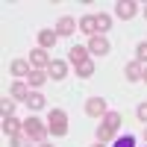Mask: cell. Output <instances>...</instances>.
<instances>
[{"label": "cell", "instance_id": "obj_1", "mask_svg": "<svg viewBox=\"0 0 147 147\" xmlns=\"http://www.w3.org/2000/svg\"><path fill=\"white\" fill-rule=\"evenodd\" d=\"M47 129L53 132V138L68 136V112L65 109H50L47 112Z\"/></svg>", "mask_w": 147, "mask_h": 147}, {"label": "cell", "instance_id": "obj_17", "mask_svg": "<svg viewBox=\"0 0 147 147\" xmlns=\"http://www.w3.org/2000/svg\"><path fill=\"white\" fill-rule=\"evenodd\" d=\"M94 24H97V35H103L109 27H112V15H106V12H100V15H94Z\"/></svg>", "mask_w": 147, "mask_h": 147}, {"label": "cell", "instance_id": "obj_21", "mask_svg": "<svg viewBox=\"0 0 147 147\" xmlns=\"http://www.w3.org/2000/svg\"><path fill=\"white\" fill-rule=\"evenodd\" d=\"M30 141H32V138H30V136H24V132H21V136H12V138H9V144H12V147H30Z\"/></svg>", "mask_w": 147, "mask_h": 147}, {"label": "cell", "instance_id": "obj_29", "mask_svg": "<svg viewBox=\"0 0 147 147\" xmlns=\"http://www.w3.org/2000/svg\"><path fill=\"white\" fill-rule=\"evenodd\" d=\"M144 18H147V6H144Z\"/></svg>", "mask_w": 147, "mask_h": 147}, {"label": "cell", "instance_id": "obj_27", "mask_svg": "<svg viewBox=\"0 0 147 147\" xmlns=\"http://www.w3.org/2000/svg\"><path fill=\"white\" fill-rule=\"evenodd\" d=\"M144 141H147V127H144Z\"/></svg>", "mask_w": 147, "mask_h": 147}, {"label": "cell", "instance_id": "obj_19", "mask_svg": "<svg viewBox=\"0 0 147 147\" xmlns=\"http://www.w3.org/2000/svg\"><path fill=\"white\" fill-rule=\"evenodd\" d=\"M91 74H94V62H91V59H85V62H80V65H77V77L88 80Z\"/></svg>", "mask_w": 147, "mask_h": 147}, {"label": "cell", "instance_id": "obj_11", "mask_svg": "<svg viewBox=\"0 0 147 147\" xmlns=\"http://www.w3.org/2000/svg\"><path fill=\"white\" fill-rule=\"evenodd\" d=\"M88 56H91V53H88V47H82V44H74L71 50H68V62H71L74 68H77V65H80V62H85Z\"/></svg>", "mask_w": 147, "mask_h": 147}, {"label": "cell", "instance_id": "obj_4", "mask_svg": "<svg viewBox=\"0 0 147 147\" xmlns=\"http://www.w3.org/2000/svg\"><path fill=\"white\" fill-rule=\"evenodd\" d=\"M85 47H88V53H91V56H106L109 50H112V44H109L106 35H91Z\"/></svg>", "mask_w": 147, "mask_h": 147}, {"label": "cell", "instance_id": "obj_8", "mask_svg": "<svg viewBox=\"0 0 147 147\" xmlns=\"http://www.w3.org/2000/svg\"><path fill=\"white\" fill-rule=\"evenodd\" d=\"M21 132H24V121H18L15 115L3 118V136H6V138H12V136H21Z\"/></svg>", "mask_w": 147, "mask_h": 147}, {"label": "cell", "instance_id": "obj_5", "mask_svg": "<svg viewBox=\"0 0 147 147\" xmlns=\"http://www.w3.org/2000/svg\"><path fill=\"white\" fill-rule=\"evenodd\" d=\"M136 12H138V3H132V0H118L115 3V18L121 21H132Z\"/></svg>", "mask_w": 147, "mask_h": 147}, {"label": "cell", "instance_id": "obj_13", "mask_svg": "<svg viewBox=\"0 0 147 147\" xmlns=\"http://www.w3.org/2000/svg\"><path fill=\"white\" fill-rule=\"evenodd\" d=\"M56 41H59L56 30H38V47H41V50H50V47H56Z\"/></svg>", "mask_w": 147, "mask_h": 147}, {"label": "cell", "instance_id": "obj_18", "mask_svg": "<svg viewBox=\"0 0 147 147\" xmlns=\"http://www.w3.org/2000/svg\"><path fill=\"white\" fill-rule=\"evenodd\" d=\"M44 103H47V100H44V94H38V91H32V94L27 97V106L32 109V112H38V109H44Z\"/></svg>", "mask_w": 147, "mask_h": 147}, {"label": "cell", "instance_id": "obj_14", "mask_svg": "<svg viewBox=\"0 0 147 147\" xmlns=\"http://www.w3.org/2000/svg\"><path fill=\"white\" fill-rule=\"evenodd\" d=\"M124 77H127L129 82H141V77H144V65H138V62H129V65L124 68Z\"/></svg>", "mask_w": 147, "mask_h": 147}, {"label": "cell", "instance_id": "obj_15", "mask_svg": "<svg viewBox=\"0 0 147 147\" xmlns=\"http://www.w3.org/2000/svg\"><path fill=\"white\" fill-rule=\"evenodd\" d=\"M47 80H50V77H47V71H35V68H32V74L27 77V82H30V88H41V85H44Z\"/></svg>", "mask_w": 147, "mask_h": 147}, {"label": "cell", "instance_id": "obj_2", "mask_svg": "<svg viewBox=\"0 0 147 147\" xmlns=\"http://www.w3.org/2000/svg\"><path fill=\"white\" fill-rule=\"evenodd\" d=\"M47 124L41 118H35V115H30L27 121H24V136H30L32 141H38V144H44V138H47Z\"/></svg>", "mask_w": 147, "mask_h": 147}, {"label": "cell", "instance_id": "obj_20", "mask_svg": "<svg viewBox=\"0 0 147 147\" xmlns=\"http://www.w3.org/2000/svg\"><path fill=\"white\" fill-rule=\"evenodd\" d=\"M136 62L138 65H147V41H138L136 44Z\"/></svg>", "mask_w": 147, "mask_h": 147}, {"label": "cell", "instance_id": "obj_6", "mask_svg": "<svg viewBox=\"0 0 147 147\" xmlns=\"http://www.w3.org/2000/svg\"><path fill=\"white\" fill-rule=\"evenodd\" d=\"M53 59L47 56V50H41V47H35V50H30V65L35 71H47V65H50Z\"/></svg>", "mask_w": 147, "mask_h": 147}, {"label": "cell", "instance_id": "obj_22", "mask_svg": "<svg viewBox=\"0 0 147 147\" xmlns=\"http://www.w3.org/2000/svg\"><path fill=\"white\" fill-rule=\"evenodd\" d=\"M0 112H3V118L15 115V100H9V97H3V103H0Z\"/></svg>", "mask_w": 147, "mask_h": 147}, {"label": "cell", "instance_id": "obj_24", "mask_svg": "<svg viewBox=\"0 0 147 147\" xmlns=\"http://www.w3.org/2000/svg\"><path fill=\"white\" fill-rule=\"evenodd\" d=\"M136 118H138V121H141V124L147 127V103H141V106L136 109Z\"/></svg>", "mask_w": 147, "mask_h": 147}, {"label": "cell", "instance_id": "obj_25", "mask_svg": "<svg viewBox=\"0 0 147 147\" xmlns=\"http://www.w3.org/2000/svg\"><path fill=\"white\" fill-rule=\"evenodd\" d=\"M141 80H144V82H147V65H144V77H141Z\"/></svg>", "mask_w": 147, "mask_h": 147}, {"label": "cell", "instance_id": "obj_3", "mask_svg": "<svg viewBox=\"0 0 147 147\" xmlns=\"http://www.w3.org/2000/svg\"><path fill=\"white\" fill-rule=\"evenodd\" d=\"M85 115H88V118H97V121H103V118L109 115L106 100H103V97H88V100H85Z\"/></svg>", "mask_w": 147, "mask_h": 147}, {"label": "cell", "instance_id": "obj_26", "mask_svg": "<svg viewBox=\"0 0 147 147\" xmlns=\"http://www.w3.org/2000/svg\"><path fill=\"white\" fill-rule=\"evenodd\" d=\"M41 147H53V144H47V141H44V144H41Z\"/></svg>", "mask_w": 147, "mask_h": 147}, {"label": "cell", "instance_id": "obj_28", "mask_svg": "<svg viewBox=\"0 0 147 147\" xmlns=\"http://www.w3.org/2000/svg\"><path fill=\"white\" fill-rule=\"evenodd\" d=\"M94 147H103V144H100V141H97V144H94Z\"/></svg>", "mask_w": 147, "mask_h": 147}, {"label": "cell", "instance_id": "obj_9", "mask_svg": "<svg viewBox=\"0 0 147 147\" xmlns=\"http://www.w3.org/2000/svg\"><path fill=\"white\" fill-rule=\"evenodd\" d=\"M47 77H50V80H65V77H68V62L53 59V62L47 65Z\"/></svg>", "mask_w": 147, "mask_h": 147}, {"label": "cell", "instance_id": "obj_12", "mask_svg": "<svg viewBox=\"0 0 147 147\" xmlns=\"http://www.w3.org/2000/svg\"><path fill=\"white\" fill-rule=\"evenodd\" d=\"M74 32H77V21H74L71 15L56 21V35H74Z\"/></svg>", "mask_w": 147, "mask_h": 147}, {"label": "cell", "instance_id": "obj_23", "mask_svg": "<svg viewBox=\"0 0 147 147\" xmlns=\"http://www.w3.org/2000/svg\"><path fill=\"white\" fill-rule=\"evenodd\" d=\"M115 147H136V138L132 136H121V138H115Z\"/></svg>", "mask_w": 147, "mask_h": 147}, {"label": "cell", "instance_id": "obj_16", "mask_svg": "<svg viewBox=\"0 0 147 147\" xmlns=\"http://www.w3.org/2000/svg\"><path fill=\"white\" fill-rule=\"evenodd\" d=\"M80 32H85L91 38V35H97V24H94V15H85L80 18Z\"/></svg>", "mask_w": 147, "mask_h": 147}, {"label": "cell", "instance_id": "obj_7", "mask_svg": "<svg viewBox=\"0 0 147 147\" xmlns=\"http://www.w3.org/2000/svg\"><path fill=\"white\" fill-rule=\"evenodd\" d=\"M9 74H12V77H18V80H27L30 74H32V65L27 62V59H15V62L9 65Z\"/></svg>", "mask_w": 147, "mask_h": 147}, {"label": "cell", "instance_id": "obj_10", "mask_svg": "<svg viewBox=\"0 0 147 147\" xmlns=\"http://www.w3.org/2000/svg\"><path fill=\"white\" fill-rule=\"evenodd\" d=\"M32 91H30V85L24 82V80H18V82H12V88H9V97L12 100H24L27 103V97H30Z\"/></svg>", "mask_w": 147, "mask_h": 147}]
</instances>
